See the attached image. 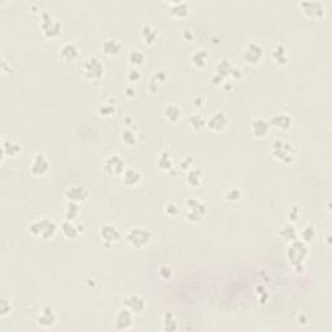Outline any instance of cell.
I'll list each match as a JSON object with an SVG mask.
<instances>
[{
	"mask_svg": "<svg viewBox=\"0 0 332 332\" xmlns=\"http://www.w3.org/2000/svg\"><path fill=\"white\" fill-rule=\"evenodd\" d=\"M307 256H309V248H307L306 243H304L300 239L289 243L288 249H287V258L296 273L304 271Z\"/></svg>",
	"mask_w": 332,
	"mask_h": 332,
	"instance_id": "1",
	"label": "cell"
},
{
	"mask_svg": "<svg viewBox=\"0 0 332 332\" xmlns=\"http://www.w3.org/2000/svg\"><path fill=\"white\" fill-rule=\"evenodd\" d=\"M29 235L34 236V238H42L44 240H50L54 238L57 232V225L52 220L44 217V218H37V220L32 221L29 223L28 227Z\"/></svg>",
	"mask_w": 332,
	"mask_h": 332,
	"instance_id": "2",
	"label": "cell"
},
{
	"mask_svg": "<svg viewBox=\"0 0 332 332\" xmlns=\"http://www.w3.org/2000/svg\"><path fill=\"white\" fill-rule=\"evenodd\" d=\"M271 154L284 165H292L296 158V149L292 143L284 139H275L271 145Z\"/></svg>",
	"mask_w": 332,
	"mask_h": 332,
	"instance_id": "3",
	"label": "cell"
},
{
	"mask_svg": "<svg viewBox=\"0 0 332 332\" xmlns=\"http://www.w3.org/2000/svg\"><path fill=\"white\" fill-rule=\"evenodd\" d=\"M152 239H153V232L148 227L136 226L126 232V240L135 249H144L150 244Z\"/></svg>",
	"mask_w": 332,
	"mask_h": 332,
	"instance_id": "4",
	"label": "cell"
},
{
	"mask_svg": "<svg viewBox=\"0 0 332 332\" xmlns=\"http://www.w3.org/2000/svg\"><path fill=\"white\" fill-rule=\"evenodd\" d=\"M82 72L85 78L91 83H100L101 79L104 78V73H105V68L104 64L101 63V60L96 56H90L83 64Z\"/></svg>",
	"mask_w": 332,
	"mask_h": 332,
	"instance_id": "5",
	"label": "cell"
},
{
	"mask_svg": "<svg viewBox=\"0 0 332 332\" xmlns=\"http://www.w3.org/2000/svg\"><path fill=\"white\" fill-rule=\"evenodd\" d=\"M208 208L203 200L190 198L186 201V220L191 223H199L207 216Z\"/></svg>",
	"mask_w": 332,
	"mask_h": 332,
	"instance_id": "6",
	"label": "cell"
},
{
	"mask_svg": "<svg viewBox=\"0 0 332 332\" xmlns=\"http://www.w3.org/2000/svg\"><path fill=\"white\" fill-rule=\"evenodd\" d=\"M41 29L43 35L47 39H56L61 35L63 25L48 11H43L41 16Z\"/></svg>",
	"mask_w": 332,
	"mask_h": 332,
	"instance_id": "7",
	"label": "cell"
},
{
	"mask_svg": "<svg viewBox=\"0 0 332 332\" xmlns=\"http://www.w3.org/2000/svg\"><path fill=\"white\" fill-rule=\"evenodd\" d=\"M263 56H265V50L257 42H249L241 52V60L252 66L258 65L262 61Z\"/></svg>",
	"mask_w": 332,
	"mask_h": 332,
	"instance_id": "8",
	"label": "cell"
},
{
	"mask_svg": "<svg viewBox=\"0 0 332 332\" xmlns=\"http://www.w3.org/2000/svg\"><path fill=\"white\" fill-rule=\"evenodd\" d=\"M104 172L107 173L108 176L113 177H122L123 172L126 170V161L121 154H109L105 157L104 160Z\"/></svg>",
	"mask_w": 332,
	"mask_h": 332,
	"instance_id": "9",
	"label": "cell"
},
{
	"mask_svg": "<svg viewBox=\"0 0 332 332\" xmlns=\"http://www.w3.org/2000/svg\"><path fill=\"white\" fill-rule=\"evenodd\" d=\"M300 8L307 19L311 20H322L326 13L324 4L319 0H305L301 2Z\"/></svg>",
	"mask_w": 332,
	"mask_h": 332,
	"instance_id": "10",
	"label": "cell"
},
{
	"mask_svg": "<svg viewBox=\"0 0 332 332\" xmlns=\"http://www.w3.org/2000/svg\"><path fill=\"white\" fill-rule=\"evenodd\" d=\"M230 125V118L225 110H217L207 119V127L213 132H223Z\"/></svg>",
	"mask_w": 332,
	"mask_h": 332,
	"instance_id": "11",
	"label": "cell"
},
{
	"mask_svg": "<svg viewBox=\"0 0 332 332\" xmlns=\"http://www.w3.org/2000/svg\"><path fill=\"white\" fill-rule=\"evenodd\" d=\"M99 235H100V239L103 240L104 244L109 247V245L118 243L119 239H121V231H119L117 226L107 222L100 225V227H99Z\"/></svg>",
	"mask_w": 332,
	"mask_h": 332,
	"instance_id": "12",
	"label": "cell"
},
{
	"mask_svg": "<svg viewBox=\"0 0 332 332\" xmlns=\"http://www.w3.org/2000/svg\"><path fill=\"white\" fill-rule=\"evenodd\" d=\"M134 315L135 314L132 311L122 306L117 311L116 316H114V328L117 331H129V329H131L135 320Z\"/></svg>",
	"mask_w": 332,
	"mask_h": 332,
	"instance_id": "13",
	"label": "cell"
},
{
	"mask_svg": "<svg viewBox=\"0 0 332 332\" xmlns=\"http://www.w3.org/2000/svg\"><path fill=\"white\" fill-rule=\"evenodd\" d=\"M64 196H65V199L68 201L82 204L88 200V198H90V191L81 185H73L69 186V187L64 191Z\"/></svg>",
	"mask_w": 332,
	"mask_h": 332,
	"instance_id": "14",
	"label": "cell"
},
{
	"mask_svg": "<svg viewBox=\"0 0 332 332\" xmlns=\"http://www.w3.org/2000/svg\"><path fill=\"white\" fill-rule=\"evenodd\" d=\"M51 163L47 157L43 153H37L33 157L32 162H30V172L34 177L39 178V177H44L50 172Z\"/></svg>",
	"mask_w": 332,
	"mask_h": 332,
	"instance_id": "15",
	"label": "cell"
},
{
	"mask_svg": "<svg viewBox=\"0 0 332 332\" xmlns=\"http://www.w3.org/2000/svg\"><path fill=\"white\" fill-rule=\"evenodd\" d=\"M57 323V313L51 305H46L37 318V324L41 328H52Z\"/></svg>",
	"mask_w": 332,
	"mask_h": 332,
	"instance_id": "16",
	"label": "cell"
},
{
	"mask_svg": "<svg viewBox=\"0 0 332 332\" xmlns=\"http://www.w3.org/2000/svg\"><path fill=\"white\" fill-rule=\"evenodd\" d=\"M249 129H251V132L254 138L263 139V138H266V135L270 132L271 126H270L269 119L257 116V117H253V118H252L251 125H249Z\"/></svg>",
	"mask_w": 332,
	"mask_h": 332,
	"instance_id": "17",
	"label": "cell"
},
{
	"mask_svg": "<svg viewBox=\"0 0 332 332\" xmlns=\"http://www.w3.org/2000/svg\"><path fill=\"white\" fill-rule=\"evenodd\" d=\"M122 306L129 309L134 314H140L145 310L147 304H145L144 298L141 297L140 295H138V293H129L123 298Z\"/></svg>",
	"mask_w": 332,
	"mask_h": 332,
	"instance_id": "18",
	"label": "cell"
},
{
	"mask_svg": "<svg viewBox=\"0 0 332 332\" xmlns=\"http://www.w3.org/2000/svg\"><path fill=\"white\" fill-rule=\"evenodd\" d=\"M59 57L66 64L75 63L79 57V47L74 42H66L59 48Z\"/></svg>",
	"mask_w": 332,
	"mask_h": 332,
	"instance_id": "19",
	"label": "cell"
},
{
	"mask_svg": "<svg viewBox=\"0 0 332 332\" xmlns=\"http://www.w3.org/2000/svg\"><path fill=\"white\" fill-rule=\"evenodd\" d=\"M122 50L123 43L119 41L118 38H107V39H104L103 43H101V52L109 57L118 56V55H121Z\"/></svg>",
	"mask_w": 332,
	"mask_h": 332,
	"instance_id": "20",
	"label": "cell"
},
{
	"mask_svg": "<svg viewBox=\"0 0 332 332\" xmlns=\"http://www.w3.org/2000/svg\"><path fill=\"white\" fill-rule=\"evenodd\" d=\"M270 126L279 131H288L292 127V118L287 113H275L270 117Z\"/></svg>",
	"mask_w": 332,
	"mask_h": 332,
	"instance_id": "21",
	"label": "cell"
},
{
	"mask_svg": "<svg viewBox=\"0 0 332 332\" xmlns=\"http://www.w3.org/2000/svg\"><path fill=\"white\" fill-rule=\"evenodd\" d=\"M60 229H61V234L64 235V238L69 239V240L77 239L83 232V226L77 223L75 221L64 220V222L60 225Z\"/></svg>",
	"mask_w": 332,
	"mask_h": 332,
	"instance_id": "22",
	"label": "cell"
},
{
	"mask_svg": "<svg viewBox=\"0 0 332 332\" xmlns=\"http://www.w3.org/2000/svg\"><path fill=\"white\" fill-rule=\"evenodd\" d=\"M270 55H271V59H273L274 63L278 66H287L289 63V55L288 50L285 47L284 44L278 43L275 46H273L271 51H270Z\"/></svg>",
	"mask_w": 332,
	"mask_h": 332,
	"instance_id": "23",
	"label": "cell"
},
{
	"mask_svg": "<svg viewBox=\"0 0 332 332\" xmlns=\"http://www.w3.org/2000/svg\"><path fill=\"white\" fill-rule=\"evenodd\" d=\"M204 181H205L204 172L200 169V168H198V166L191 168V169L187 172V174H186V182H187V185L192 188L201 187Z\"/></svg>",
	"mask_w": 332,
	"mask_h": 332,
	"instance_id": "24",
	"label": "cell"
},
{
	"mask_svg": "<svg viewBox=\"0 0 332 332\" xmlns=\"http://www.w3.org/2000/svg\"><path fill=\"white\" fill-rule=\"evenodd\" d=\"M169 15L174 19H186L190 15V4L187 2H173L169 4Z\"/></svg>",
	"mask_w": 332,
	"mask_h": 332,
	"instance_id": "25",
	"label": "cell"
},
{
	"mask_svg": "<svg viewBox=\"0 0 332 332\" xmlns=\"http://www.w3.org/2000/svg\"><path fill=\"white\" fill-rule=\"evenodd\" d=\"M166 72L163 69H158L154 70L153 74L150 75L149 82H148V88H149L150 92H153V94H157V92L160 91V88L162 87L163 83L166 82Z\"/></svg>",
	"mask_w": 332,
	"mask_h": 332,
	"instance_id": "26",
	"label": "cell"
},
{
	"mask_svg": "<svg viewBox=\"0 0 332 332\" xmlns=\"http://www.w3.org/2000/svg\"><path fill=\"white\" fill-rule=\"evenodd\" d=\"M143 176L138 169L135 168H126V170L122 174V182L127 187H135L141 182Z\"/></svg>",
	"mask_w": 332,
	"mask_h": 332,
	"instance_id": "27",
	"label": "cell"
},
{
	"mask_svg": "<svg viewBox=\"0 0 332 332\" xmlns=\"http://www.w3.org/2000/svg\"><path fill=\"white\" fill-rule=\"evenodd\" d=\"M22 147L20 143L12 139H2V152L4 157H17L21 153Z\"/></svg>",
	"mask_w": 332,
	"mask_h": 332,
	"instance_id": "28",
	"label": "cell"
},
{
	"mask_svg": "<svg viewBox=\"0 0 332 332\" xmlns=\"http://www.w3.org/2000/svg\"><path fill=\"white\" fill-rule=\"evenodd\" d=\"M232 70V64L229 59H226V57H222L220 61H217L216 66H214V72L213 74L217 75V77H220V78L227 79L230 78V74H231Z\"/></svg>",
	"mask_w": 332,
	"mask_h": 332,
	"instance_id": "29",
	"label": "cell"
},
{
	"mask_svg": "<svg viewBox=\"0 0 332 332\" xmlns=\"http://www.w3.org/2000/svg\"><path fill=\"white\" fill-rule=\"evenodd\" d=\"M156 166L161 172H172L174 169V160H173L172 153L168 150L160 152L156 158Z\"/></svg>",
	"mask_w": 332,
	"mask_h": 332,
	"instance_id": "30",
	"label": "cell"
},
{
	"mask_svg": "<svg viewBox=\"0 0 332 332\" xmlns=\"http://www.w3.org/2000/svg\"><path fill=\"white\" fill-rule=\"evenodd\" d=\"M140 35L141 39L144 41L145 44L153 46L157 42V38H158V32H157L156 28H153L150 24H143L140 29Z\"/></svg>",
	"mask_w": 332,
	"mask_h": 332,
	"instance_id": "31",
	"label": "cell"
},
{
	"mask_svg": "<svg viewBox=\"0 0 332 332\" xmlns=\"http://www.w3.org/2000/svg\"><path fill=\"white\" fill-rule=\"evenodd\" d=\"M163 114H165V118L168 119V122L178 123L181 118H182V109L177 104H169L163 109Z\"/></svg>",
	"mask_w": 332,
	"mask_h": 332,
	"instance_id": "32",
	"label": "cell"
},
{
	"mask_svg": "<svg viewBox=\"0 0 332 332\" xmlns=\"http://www.w3.org/2000/svg\"><path fill=\"white\" fill-rule=\"evenodd\" d=\"M278 235L280 236V238H282L284 241H288V243H291V241H295L298 239L297 230H296L295 225L291 222L285 223L282 229L278 231Z\"/></svg>",
	"mask_w": 332,
	"mask_h": 332,
	"instance_id": "33",
	"label": "cell"
},
{
	"mask_svg": "<svg viewBox=\"0 0 332 332\" xmlns=\"http://www.w3.org/2000/svg\"><path fill=\"white\" fill-rule=\"evenodd\" d=\"M208 60H209V54H208V51H205L204 48L196 50L194 54L191 55L192 65H194L195 68H198V69L205 68L208 64Z\"/></svg>",
	"mask_w": 332,
	"mask_h": 332,
	"instance_id": "34",
	"label": "cell"
},
{
	"mask_svg": "<svg viewBox=\"0 0 332 332\" xmlns=\"http://www.w3.org/2000/svg\"><path fill=\"white\" fill-rule=\"evenodd\" d=\"M161 323H162L161 328H162L163 331L173 332V331H177V329H178V319H177L176 314L172 313V311L163 314Z\"/></svg>",
	"mask_w": 332,
	"mask_h": 332,
	"instance_id": "35",
	"label": "cell"
},
{
	"mask_svg": "<svg viewBox=\"0 0 332 332\" xmlns=\"http://www.w3.org/2000/svg\"><path fill=\"white\" fill-rule=\"evenodd\" d=\"M119 138L123 144L127 145V147H134L136 144V140H138V135L130 127H125V129L121 130L119 132Z\"/></svg>",
	"mask_w": 332,
	"mask_h": 332,
	"instance_id": "36",
	"label": "cell"
},
{
	"mask_svg": "<svg viewBox=\"0 0 332 332\" xmlns=\"http://www.w3.org/2000/svg\"><path fill=\"white\" fill-rule=\"evenodd\" d=\"M188 123H190V127H191L194 131L196 132L203 131V130L207 127V118H205L203 114L196 113V114L190 116V118H188Z\"/></svg>",
	"mask_w": 332,
	"mask_h": 332,
	"instance_id": "37",
	"label": "cell"
},
{
	"mask_svg": "<svg viewBox=\"0 0 332 332\" xmlns=\"http://www.w3.org/2000/svg\"><path fill=\"white\" fill-rule=\"evenodd\" d=\"M79 214H81V207H79V204L68 201L65 207V212H64L65 220L75 221L79 217Z\"/></svg>",
	"mask_w": 332,
	"mask_h": 332,
	"instance_id": "38",
	"label": "cell"
},
{
	"mask_svg": "<svg viewBox=\"0 0 332 332\" xmlns=\"http://www.w3.org/2000/svg\"><path fill=\"white\" fill-rule=\"evenodd\" d=\"M127 61L131 64V68H139L145 63V55L140 50H132L127 55Z\"/></svg>",
	"mask_w": 332,
	"mask_h": 332,
	"instance_id": "39",
	"label": "cell"
},
{
	"mask_svg": "<svg viewBox=\"0 0 332 332\" xmlns=\"http://www.w3.org/2000/svg\"><path fill=\"white\" fill-rule=\"evenodd\" d=\"M316 229L314 227L313 225H306L304 227V229L301 230V232L298 234V238H300V240H302L304 243H311V241H314L316 239Z\"/></svg>",
	"mask_w": 332,
	"mask_h": 332,
	"instance_id": "40",
	"label": "cell"
},
{
	"mask_svg": "<svg viewBox=\"0 0 332 332\" xmlns=\"http://www.w3.org/2000/svg\"><path fill=\"white\" fill-rule=\"evenodd\" d=\"M97 113L99 116L104 117V118H110L116 114V104L114 103H104L99 105L97 108Z\"/></svg>",
	"mask_w": 332,
	"mask_h": 332,
	"instance_id": "41",
	"label": "cell"
},
{
	"mask_svg": "<svg viewBox=\"0 0 332 332\" xmlns=\"http://www.w3.org/2000/svg\"><path fill=\"white\" fill-rule=\"evenodd\" d=\"M243 199V191L239 187H230L225 192V200L229 203H239Z\"/></svg>",
	"mask_w": 332,
	"mask_h": 332,
	"instance_id": "42",
	"label": "cell"
},
{
	"mask_svg": "<svg viewBox=\"0 0 332 332\" xmlns=\"http://www.w3.org/2000/svg\"><path fill=\"white\" fill-rule=\"evenodd\" d=\"M157 274H158V276H160L162 280H170V279H173V276H174V269H173V266H170V265H161L160 267H158V270H157Z\"/></svg>",
	"mask_w": 332,
	"mask_h": 332,
	"instance_id": "43",
	"label": "cell"
},
{
	"mask_svg": "<svg viewBox=\"0 0 332 332\" xmlns=\"http://www.w3.org/2000/svg\"><path fill=\"white\" fill-rule=\"evenodd\" d=\"M300 216H301V208L298 207L297 204L291 205V207L288 208V210H287V218H288V221L291 223L297 222Z\"/></svg>",
	"mask_w": 332,
	"mask_h": 332,
	"instance_id": "44",
	"label": "cell"
},
{
	"mask_svg": "<svg viewBox=\"0 0 332 332\" xmlns=\"http://www.w3.org/2000/svg\"><path fill=\"white\" fill-rule=\"evenodd\" d=\"M11 313H12V302L6 296H3V297L0 298V316L6 318Z\"/></svg>",
	"mask_w": 332,
	"mask_h": 332,
	"instance_id": "45",
	"label": "cell"
},
{
	"mask_svg": "<svg viewBox=\"0 0 332 332\" xmlns=\"http://www.w3.org/2000/svg\"><path fill=\"white\" fill-rule=\"evenodd\" d=\"M179 213H181V208H179L178 204L174 203V201H169V203L165 205V214L168 217H170V218H174V217L178 216Z\"/></svg>",
	"mask_w": 332,
	"mask_h": 332,
	"instance_id": "46",
	"label": "cell"
},
{
	"mask_svg": "<svg viewBox=\"0 0 332 332\" xmlns=\"http://www.w3.org/2000/svg\"><path fill=\"white\" fill-rule=\"evenodd\" d=\"M126 79L131 83V85H135V83H138V82L141 81V73L138 68H130L127 74H126Z\"/></svg>",
	"mask_w": 332,
	"mask_h": 332,
	"instance_id": "47",
	"label": "cell"
},
{
	"mask_svg": "<svg viewBox=\"0 0 332 332\" xmlns=\"http://www.w3.org/2000/svg\"><path fill=\"white\" fill-rule=\"evenodd\" d=\"M194 162H195L194 157H186V158H183V160L181 161L179 168H181L183 172H188L191 168H194Z\"/></svg>",
	"mask_w": 332,
	"mask_h": 332,
	"instance_id": "48",
	"label": "cell"
},
{
	"mask_svg": "<svg viewBox=\"0 0 332 332\" xmlns=\"http://www.w3.org/2000/svg\"><path fill=\"white\" fill-rule=\"evenodd\" d=\"M204 104H205V96H204V95L198 94L192 99V107H194L195 109H199V108L204 107Z\"/></svg>",
	"mask_w": 332,
	"mask_h": 332,
	"instance_id": "49",
	"label": "cell"
},
{
	"mask_svg": "<svg viewBox=\"0 0 332 332\" xmlns=\"http://www.w3.org/2000/svg\"><path fill=\"white\" fill-rule=\"evenodd\" d=\"M243 75H244V72H243V69H241V68H239V66H232V70H231V74H230V78L238 81V79L243 78Z\"/></svg>",
	"mask_w": 332,
	"mask_h": 332,
	"instance_id": "50",
	"label": "cell"
},
{
	"mask_svg": "<svg viewBox=\"0 0 332 332\" xmlns=\"http://www.w3.org/2000/svg\"><path fill=\"white\" fill-rule=\"evenodd\" d=\"M257 293H258V298L262 304H266V300L269 297V292L266 291V288H263L262 285L257 287Z\"/></svg>",
	"mask_w": 332,
	"mask_h": 332,
	"instance_id": "51",
	"label": "cell"
},
{
	"mask_svg": "<svg viewBox=\"0 0 332 332\" xmlns=\"http://www.w3.org/2000/svg\"><path fill=\"white\" fill-rule=\"evenodd\" d=\"M297 323L300 326H307L309 324V318H307L306 314L301 313L297 315Z\"/></svg>",
	"mask_w": 332,
	"mask_h": 332,
	"instance_id": "52",
	"label": "cell"
},
{
	"mask_svg": "<svg viewBox=\"0 0 332 332\" xmlns=\"http://www.w3.org/2000/svg\"><path fill=\"white\" fill-rule=\"evenodd\" d=\"M182 37H183V39H186L187 42H192L194 41L195 35H194V33L190 30V29H185V30L182 32Z\"/></svg>",
	"mask_w": 332,
	"mask_h": 332,
	"instance_id": "53",
	"label": "cell"
},
{
	"mask_svg": "<svg viewBox=\"0 0 332 332\" xmlns=\"http://www.w3.org/2000/svg\"><path fill=\"white\" fill-rule=\"evenodd\" d=\"M125 92H126V96H129V97H132V96H135V87H132V85L131 86H127V87L125 88Z\"/></svg>",
	"mask_w": 332,
	"mask_h": 332,
	"instance_id": "54",
	"label": "cell"
}]
</instances>
